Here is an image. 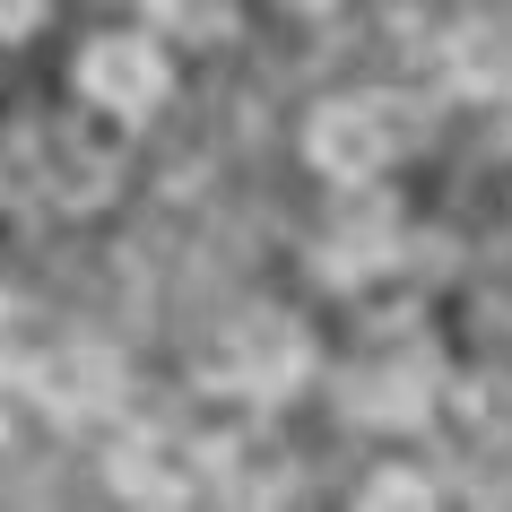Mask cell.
I'll list each match as a JSON object with an SVG mask.
<instances>
[{"label": "cell", "instance_id": "obj_3", "mask_svg": "<svg viewBox=\"0 0 512 512\" xmlns=\"http://www.w3.org/2000/svg\"><path fill=\"white\" fill-rule=\"evenodd\" d=\"M61 330L35 313L27 296H0V382H27L35 365H44V348H53Z\"/></svg>", "mask_w": 512, "mask_h": 512}, {"label": "cell", "instance_id": "obj_1", "mask_svg": "<svg viewBox=\"0 0 512 512\" xmlns=\"http://www.w3.org/2000/svg\"><path fill=\"white\" fill-rule=\"evenodd\" d=\"M174 87V61H165V35L157 27H96L70 53V96H79L87 122H148Z\"/></svg>", "mask_w": 512, "mask_h": 512}, {"label": "cell", "instance_id": "obj_4", "mask_svg": "<svg viewBox=\"0 0 512 512\" xmlns=\"http://www.w3.org/2000/svg\"><path fill=\"white\" fill-rule=\"evenodd\" d=\"M148 27L174 44H217L226 35V0H148Z\"/></svg>", "mask_w": 512, "mask_h": 512}, {"label": "cell", "instance_id": "obj_5", "mask_svg": "<svg viewBox=\"0 0 512 512\" xmlns=\"http://www.w3.org/2000/svg\"><path fill=\"white\" fill-rule=\"evenodd\" d=\"M53 18V0H0V44H35Z\"/></svg>", "mask_w": 512, "mask_h": 512}, {"label": "cell", "instance_id": "obj_2", "mask_svg": "<svg viewBox=\"0 0 512 512\" xmlns=\"http://www.w3.org/2000/svg\"><path fill=\"white\" fill-rule=\"evenodd\" d=\"M27 391H35L44 408H53V417H96V408L113 400V356L61 330L53 348H44V365L27 374Z\"/></svg>", "mask_w": 512, "mask_h": 512}]
</instances>
